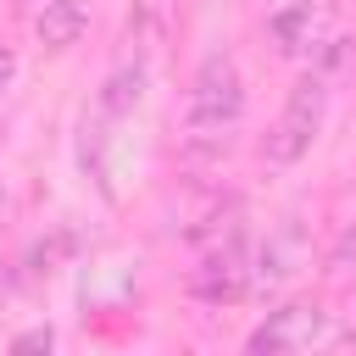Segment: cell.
<instances>
[{"label":"cell","mask_w":356,"mask_h":356,"mask_svg":"<svg viewBox=\"0 0 356 356\" xmlns=\"http://www.w3.org/2000/svg\"><path fill=\"white\" fill-rule=\"evenodd\" d=\"M245 117V78L228 56H206L189 78V95H184V139L211 150L222 145Z\"/></svg>","instance_id":"obj_1"},{"label":"cell","mask_w":356,"mask_h":356,"mask_svg":"<svg viewBox=\"0 0 356 356\" xmlns=\"http://www.w3.org/2000/svg\"><path fill=\"white\" fill-rule=\"evenodd\" d=\"M339 339H345V328H339V317H334L328 306H317V300H289V306L267 312V317L250 328L245 350H256V356H300V350H328V345H339Z\"/></svg>","instance_id":"obj_2"},{"label":"cell","mask_w":356,"mask_h":356,"mask_svg":"<svg viewBox=\"0 0 356 356\" xmlns=\"http://www.w3.org/2000/svg\"><path fill=\"white\" fill-rule=\"evenodd\" d=\"M323 111H328V72L312 67V72L289 89L278 122L267 128V145H261L267 167H295V161L317 145V134H323Z\"/></svg>","instance_id":"obj_3"},{"label":"cell","mask_w":356,"mask_h":356,"mask_svg":"<svg viewBox=\"0 0 356 356\" xmlns=\"http://www.w3.org/2000/svg\"><path fill=\"white\" fill-rule=\"evenodd\" d=\"M189 289H195V300H206V306H228V300H239V295L250 289V250H245V234H239V228L211 234V245H206Z\"/></svg>","instance_id":"obj_4"},{"label":"cell","mask_w":356,"mask_h":356,"mask_svg":"<svg viewBox=\"0 0 356 356\" xmlns=\"http://www.w3.org/2000/svg\"><path fill=\"white\" fill-rule=\"evenodd\" d=\"M300 261H306V239H300V228H295V222H284V228H278V234L250 256V284H256V289H278Z\"/></svg>","instance_id":"obj_5"},{"label":"cell","mask_w":356,"mask_h":356,"mask_svg":"<svg viewBox=\"0 0 356 356\" xmlns=\"http://www.w3.org/2000/svg\"><path fill=\"white\" fill-rule=\"evenodd\" d=\"M267 33H273L278 56H306V50H317V39H323V22H317V0H289L284 11H273Z\"/></svg>","instance_id":"obj_6"},{"label":"cell","mask_w":356,"mask_h":356,"mask_svg":"<svg viewBox=\"0 0 356 356\" xmlns=\"http://www.w3.org/2000/svg\"><path fill=\"white\" fill-rule=\"evenodd\" d=\"M83 28H89V0H44V6L33 11V33H39L44 50H67V44H78Z\"/></svg>","instance_id":"obj_7"},{"label":"cell","mask_w":356,"mask_h":356,"mask_svg":"<svg viewBox=\"0 0 356 356\" xmlns=\"http://www.w3.org/2000/svg\"><path fill=\"white\" fill-rule=\"evenodd\" d=\"M139 95H145V61H128V67H117V72L100 83V100H95V106L122 122V117L139 106Z\"/></svg>","instance_id":"obj_8"},{"label":"cell","mask_w":356,"mask_h":356,"mask_svg":"<svg viewBox=\"0 0 356 356\" xmlns=\"http://www.w3.org/2000/svg\"><path fill=\"white\" fill-rule=\"evenodd\" d=\"M172 17H178V0H134V11H128V39H134L139 50H156V44L167 39Z\"/></svg>","instance_id":"obj_9"},{"label":"cell","mask_w":356,"mask_h":356,"mask_svg":"<svg viewBox=\"0 0 356 356\" xmlns=\"http://www.w3.org/2000/svg\"><path fill=\"white\" fill-rule=\"evenodd\" d=\"M11 83H17V50H11V44H0V106H6Z\"/></svg>","instance_id":"obj_10"},{"label":"cell","mask_w":356,"mask_h":356,"mask_svg":"<svg viewBox=\"0 0 356 356\" xmlns=\"http://www.w3.org/2000/svg\"><path fill=\"white\" fill-rule=\"evenodd\" d=\"M11 345H17V350H50V345H56V334H50V328H28V334H17Z\"/></svg>","instance_id":"obj_11"},{"label":"cell","mask_w":356,"mask_h":356,"mask_svg":"<svg viewBox=\"0 0 356 356\" xmlns=\"http://www.w3.org/2000/svg\"><path fill=\"white\" fill-rule=\"evenodd\" d=\"M6 222H11V195H0V234H6Z\"/></svg>","instance_id":"obj_12"}]
</instances>
